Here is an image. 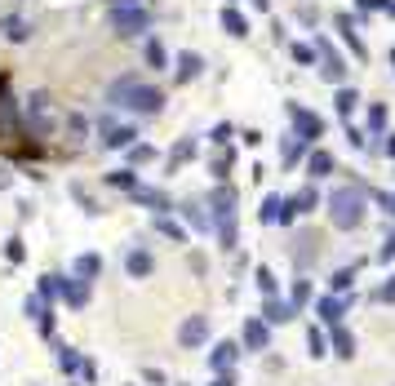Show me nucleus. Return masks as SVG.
<instances>
[{"mask_svg": "<svg viewBox=\"0 0 395 386\" xmlns=\"http://www.w3.org/2000/svg\"><path fill=\"white\" fill-rule=\"evenodd\" d=\"M364 204H360V195L355 191H337L333 195V218H337V227H355V222L364 218Z\"/></svg>", "mask_w": 395, "mask_h": 386, "instance_id": "nucleus-1", "label": "nucleus"}, {"mask_svg": "<svg viewBox=\"0 0 395 386\" xmlns=\"http://www.w3.org/2000/svg\"><path fill=\"white\" fill-rule=\"evenodd\" d=\"M294 120L302 125V134H307V138H320V129H324L315 116H307V111H298V107H294Z\"/></svg>", "mask_w": 395, "mask_h": 386, "instance_id": "nucleus-2", "label": "nucleus"}, {"mask_svg": "<svg viewBox=\"0 0 395 386\" xmlns=\"http://www.w3.org/2000/svg\"><path fill=\"white\" fill-rule=\"evenodd\" d=\"M222 23H227V32H231V36H244V32H249V23H244L236 9H227V14H222Z\"/></svg>", "mask_w": 395, "mask_h": 386, "instance_id": "nucleus-3", "label": "nucleus"}, {"mask_svg": "<svg viewBox=\"0 0 395 386\" xmlns=\"http://www.w3.org/2000/svg\"><path fill=\"white\" fill-rule=\"evenodd\" d=\"M328 169H333V160H328L324 152H320V156H311V173L320 178V173H328Z\"/></svg>", "mask_w": 395, "mask_h": 386, "instance_id": "nucleus-4", "label": "nucleus"}, {"mask_svg": "<svg viewBox=\"0 0 395 386\" xmlns=\"http://www.w3.org/2000/svg\"><path fill=\"white\" fill-rule=\"evenodd\" d=\"M195 71H200V58H195V53H182V76H195Z\"/></svg>", "mask_w": 395, "mask_h": 386, "instance_id": "nucleus-5", "label": "nucleus"}, {"mask_svg": "<svg viewBox=\"0 0 395 386\" xmlns=\"http://www.w3.org/2000/svg\"><path fill=\"white\" fill-rule=\"evenodd\" d=\"M355 107V93L351 89H342V93H337V111H342V116H346V111H351Z\"/></svg>", "mask_w": 395, "mask_h": 386, "instance_id": "nucleus-6", "label": "nucleus"}, {"mask_svg": "<svg viewBox=\"0 0 395 386\" xmlns=\"http://www.w3.org/2000/svg\"><path fill=\"white\" fill-rule=\"evenodd\" d=\"M369 125H373V129H382V125H387V107H373V116H369Z\"/></svg>", "mask_w": 395, "mask_h": 386, "instance_id": "nucleus-7", "label": "nucleus"}, {"mask_svg": "<svg viewBox=\"0 0 395 386\" xmlns=\"http://www.w3.org/2000/svg\"><path fill=\"white\" fill-rule=\"evenodd\" d=\"M382 258H395V235L387 240V249H382Z\"/></svg>", "mask_w": 395, "mask_h": 386, "instance_id": "nucleus-8", "label": "nucleus"}, {"mask_svg": "<svg viewBox=\"0 0 395 386\" xmlns=\"http://www.w3.org/2000/svg\"><path fill=\"white\" fill-rule=\"evenodd\" d=\"M382 204H387V213H395V195H382Z\"/></svg>", "mask_w": 395, "mask_h": 386, "instance_id": "nucleus-9", "label": "nucleus"}, {"mask_svg": "<svg viewBox=\"0 0 395 386\" xmlns=\"http://www.w3.org/2000/svg\"><path fill=\"white\" fill-rule=\"evenodd\" d=\"M360 5H387V0H360Z\"/></svg>", "mask_w": 395, "mask_h": 386, "instance_id": "nucleus-10", "label": "nucleus"}, {"mask_svg": "<svg viewBox=\"0 0 395 386\" xmlns=\"http://www.w3.org/2000/svg\"><path fill=\"white\" fill-rule=\"evenodd\" d=\"M387 156H395V138H391V143H387Z\"/></svg>", "mask_w": 395, "mask_h": 386, "instance_id": "nucleus-11", "label": "nucleus"}, {"mask_svg": "<svg viewBox=\"0 0 395 386\" xmlns=\"http://www.w3.org/2000/svg\"><path fill=\"white\" fill-rule=\"evenodd\" d=\"M253 5H262V9H267V0H253Z\"/></svg>", "mask_w": 395, "mask_h": 386, "instance_id": "nucleus-12", "label": "nucleus"}, {"mask_svg": "<svg viewBox=\"0 0 395 386\" xmlns=\"http://www.w3.org/2000/svg\"><path fill=\"white\" fill-rule=\"evenodd\" d=\"M391 14H395V5H391Z\"/></svg>", "mask_w": 395, "mask_h": 386, "instance_id": "nucleus-13", "label": "nucleus"}]
</instances>
